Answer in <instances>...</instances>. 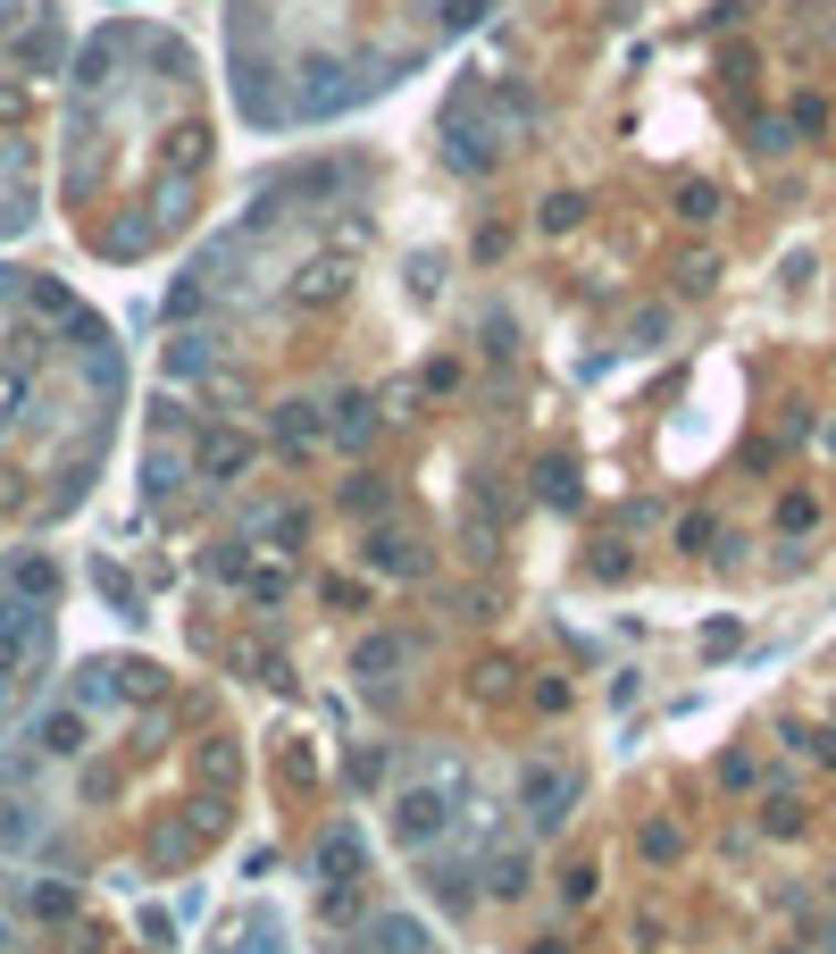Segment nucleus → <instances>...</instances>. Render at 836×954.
<instances>
[{"label":"nucleus","instance_id":"f8f14e48","mask_svg":"<svg viewBox=\"0 0 836 954\" xmlns=\"http://www.w3.org/2000/svg\"><path fill=\"white\" fill-rule=\"evenodd\" d=\"M711 536H720V528H711V519H703V511H694V519H686V528H678V545H686V553H703Z\"/></svg>","mask_w":836,"mask_h":954},{"label":"nucleus","instance_id":"39448f33","mask_svg":"<svg viewBox=\"0 0 836 954\" xmlns=\"http://www.w3.org/2000/svg\"><path fill=\"white\" fill-rule=\"evenodd\" d=\"M368 561H377V570H418V553H410V545H401V536H368Z\"/></svg>","mask_w":836,"mask_h":954},{"label":"nucleus","instance_id":"0eeeda50","mask_svg":"<svg viewBox=\"0 0 836 954\" xmlns=\"http://www.w3.org/2000/svg\"><path fill=\"white\" fill-rule=\"evenodd\" d=\"M678 210L703 227V218H720V193H711V185H686V193H678Z\"/></svg>","mask_w":836,"mask_h":954},{"label":"nucleus","instance_id":"9b49d317","mask_svg":"<svg viewBox=\"0 0 836 954\" xmlns=\"http://www.w3.org/2000/svg\"><path fill=\"white\" fill-rule=\"evenodd\" d=\"M485 9H494V0H443V25H477Z\"/></svg>","mask_w":836,"mask_h":954},{"label":"nucleus","instance_id":"9d476101","mask_svg":"<svg viewBox=\"0 0 836 954\" xmlns=\"http://www.w3.org/2000/svg\"><path fill=\"white\" fill-rule=\"evenodd\" d=\"M18 587H25V594H51L59 570H51V561H18Z\"/></svg>","mask_w":836,"mask_h":954},{"label":"nucleus","instance_id":"f03ea898","mask_svg":"<svg viewBox=\"0 0 836 954\" xmlns=\"http://www.w3.org/2000/svg\"><path fill=\"white\" fill-rule=\"evenodd\" d=\"M394 821H401V838H436L443 796H427V787H418V796H401V803H394Z\"/></svg>","mask_w":836,"mask_h":954},{"label":"nucleus","instance_id":"6e6552de","mask_svg":"<svg viewBox=\"0 0 836 954\" xmlns=\"http://www.w3.org/2000/svg\"><path fill=\"white\" fill-rule=\"evenodd\" d=\"M761 821L778 829V838H795V829H803V803H795V796H770V812H761Z\"/></svg>","mask_w":836,"mask_h":954},{"label":"nucleus","instance_id":"ddd939ff","mask_svg":"<svg viewBox=\"0 0 836 954\" xmlns=\"http://www.w3.org/2000/svg\"><path fill=\"white\" fill-rule=\"evenodd\" d=\"M0 25H9V9H0Z\"/></svg>","mask_w":836,"mask_h":954},{"label":"nucleus","instance_id":"1a4fd4ad","mask_svg":"<svg viewBox=\"0 0 836 954\" xmlns=\"http://www.w3.org/2000/svg\"><path fill=\"white\" fill-rule=\"evenodd\" d=\"M577 210H586L577 193H552V201H544V227H552V235H561V227H577Z\"/></svg>","mask_w":836,"mask_h":954},{"label":"nucleus","instance_id":"f257e3e1","mask_svg":"<svg viewBox=\"0 0 836 954\" xmlns=\"http://www.w3.org/2000/svg\"><path fill=\"white\" fill-rule=\"evenodd\" d=\"M25 645H34V611H25V603H0V678L25 662Z\"/></svg>","mask_w":836,"mask_h":954},{"label":"nucleus","instance_id":"20e7f679","mask_svg":"<svg viewBox=\"0 0 836 954\" xmlns=\"http://www.w3.org/2000/svg\"><path fill=\"white\" fill-rule=\"evenodd\" d=\"M243 460H251L243 436H209V444H201V477H234Z\"/></svg>","mask_w":836,"mask_h":954},{"label":"nucleus","instance_id":"423d86ee","mask_svg":"<svg viewBox=\"0 0 836 954\" xmlns=\"http://www.w3.org/2000/svg\"><path fill=\"white\" fill-rule=\"evenodd\" d=\"M42 745H51V754H76V745H84V720H76V712H51V720H42Z\"/></svg>","mask_w":836,"mask_h":954},{"label":"nucleus","instance_id":"7ed1b4c3","mask_svg":"<svg viewBox=\"0 0 836 954\" xmlns=\"http://www.w3.org/2000/svg\"><path fill=\"white\" fill-rule=\"evenodd\" d=\"M527 803H535V821H561V803H569V779H561V770H527Z\"/></svg>","mask_w":836,"mask_h":954}]
</instances>
